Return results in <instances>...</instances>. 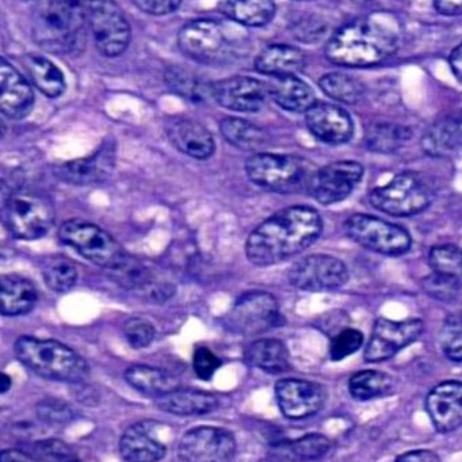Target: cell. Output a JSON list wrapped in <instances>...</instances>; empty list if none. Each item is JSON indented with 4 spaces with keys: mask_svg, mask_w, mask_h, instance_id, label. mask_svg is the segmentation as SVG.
Instances as JSON below:
<instances>
[{
    "mask_svg": "<svg viewBox=\"0 0 462 462\" xmlns=\"http://www.w3.org/2000/svg\"><path fill=\"white\" fill-rule=\"evenodd\" d=\"M55 218L52 199L42 191L31 188L15 189L5 199V226L17 239H42L52 228Z\"/></svg>",
    "mask_w": 462,
    "mask_h": 462,
    "instance_id": "8992f818",
    "label": "cell"
},
{
    "mask_svg": "<svg viewBox=\"0 0 462 462\" xmlns=\"http://www.w3.org/2000/svg\"><path fill=\"white\" fill-rule=\"evenodd\" d=\"M226 323L229 331L235 334L254 337L282 326L283 316L273 294L253 291L236 300L226 316Z\"/></svg>",
    "mask_w": 462,
    "mask_h": 462,
    "instance_id": "8fae6325",
    "label": "cell"
},
{
    "mask_svg": "<svg viewBox=\"0 0 462 462\" xmlns=\"http://www.w3.org/2000/svg\"><path fill=\"white\" fill-rule=\"evenodd\" d=\"M120 453L126 462H159L166 457L167 448L151 435V424L142 421L124 432Z\"/></svg>",
    "mask_w": 462,
    "mask_h": 462,
    "instance_id": "cb8c5ba5",
    "label": "cell"
},
{
    "mask_svg": "<svg viewBox=\"0 0 462 462\" xmlns=\"http://www.w3.org/2000/svg\"><path fill=\"white\" fill-rule=\"evenodd\" d=\"M434 9L445 17H459L462 15V0H435Z\"/></svg>",
    "mask_w": 462,
    "mask_h": 462,
    "instance_id": "816d5d0a",
    "label": "cell"
},
{
    "mask_svg": "<svg viewBox=\"0 0 462 462\" xmlns=\"http://www.w3.org/2000/svg\"><path fill=\"white\" fill-rule=\"evenodd\" d=\"M319 86L327 97L340 104L356 105L365 96L364 85L359 80L340 72L324 75Z\"/></svg>",
    "mask_w": 462,
    "mask_h": 462,
    "instance_id": "f35d334b",
    "label": "cell"
},
{
    "mask_svg": "<svg viewBox=\"0 0 462 462\" xmlns=\"http://www.w3.org/2000/svg\"><path fill=\"white\" fill-rule=\"evenodd\" d=\"M421 288L426 294L438 301H453L458 297L459 291H461V280L432 273L423 278Z\"/></svg>",
    "mask_w": 462,
    "mask_h": 462,
    "instance_id": "b9f144b4",
    "label": "cell"
},
{
    "mask_svg": "<svg viewBox=\"0 0 462 462\" xmlns=\"http://www.w3.org/2000/svg\"><path fill=\"white\" fill-rule=\"evenodd\" d=\"M164 132L172 147L197 161H207L215 153L216 145L210 132L202 124L186 117H170Z\"/></svg>",
    "mask_w": 462,
    "mask_h": 462,
    "instance_id": "ffe728a7",
    "label": "cell"
},
{
    "mask_svg": "<svg viewBox=\"0 0 462 462\" xmlns=\"http://www.w3.org/2000/svg\"><path fill=\"white\" fill-rule=\"evenodd\" d=\"M2 383V393H7V391H9L13 385L12 377L7 375L6 373H4V374H2V383Z\"/></svg>",
    "mask_w": 462,
    "mask_h": 462,
    "instance_id": "9f6ffc18",
    "label": "cell"
},
{
    "mask_svg": "<svg viewBox=\"0 0 462 462\" xmlns=\"http://www.w3.org/2000/svg\"><path fill=\"white\" fill-rule=\"evenodd\" d=\"M426 410L437 431L446 434L462 424V383L443 381L426 399Z\"/></svg>",
    "mask_w": 462,
    "mask_h": 462,
    "instance_id": "44dd1931",
    "label": "cell"
},
{
    "mask_svg": "<svg viewBox=\"0 0 462 462\" xmlns=\"http://www.w3.org/2000/svg\"><path fill=\"white\" fill-rule=\"evenodd\" d=\"M59 239L74 248L83 258L109 272L120 266L129 256L112 235L88 221L75 218L66 221L59 229Z\"/></svg>",
    "mask_w": 462,
    "mask_h": 462,
    "instance_id": "9c48e42d",
    "label": "cell"
},
{
    "mask_svg": "<svg viewBox=\"0 0 462 462\" xmlns=\"http://www.w3.org/2000/svg\"><path fill=\"white\" fill-rule=\"evenodd\" d=\"M221 366L220 358L208 347H199L194 351L193 367L199 378L209 381Z\"/></svg>",
    "mask_w": 462,
    "mask_h": 462,
    "instance_id": "c3c4849f",
    "label": "cell"
},
{
    "mask_svg": "<svg viewBox=\"0 0 462 462\" xmlns=\"http://www.w3.org/2000/svg\"><path fill=\"white\" fill-rule=\"evenodd\" d=\"M412 134L405 126L381 123L370 126L366 134L367 148L378 153H392L400 150L402 144L411 139Z\"/></svg>",
    "mask_w": 462,
    "mask_h": 462,
    "instance_id": "ab89813d",
    "label": "cell"
},
{
    "mask_svg": "<svg viewBox=\"0 0 462 462\" xmlns=\"http://www.w3.org/2000/svg\"><path fill=\"white\" fill-rule=\"evenodd\" d=\"M124 377L132 388L153 399L180 388V383L177 377L158 367L147 366V365H134L128 367Z\"/></svg>",
    "mask_w": 462,
    "mask_h": 462,
    "instance_id": "1f68e13d",
    "label": "cell"
},
{
    "mask_svg": "<svg viewBox=\"0 0 462 462\" xmlns=\"http://www.w3.org/2000/svg\"><path fill=\"white\" fill-rule=\"evenodd\" d=\"M266 86L273 101L286 112L307 113L316 104L312 88L297 77L273 78Z\"/></svg>",
    "mask_w": 462,
    "mask_h": 462,
    "instance_id": "f1b7e54d",
    "label": "cell"
},
{
    "mask_svg": "<svg viewBox=\"0 0 462 462\" xmlns=\"http://www.w3.org/2000/svg\"><path fill=\"white\" fill-rule=\"evenodd\" d=\"M221 134L224 139L243 151H255L267 143V134L263 129L242 118H224L220 124Z\"/></svg>",
    "mask_w": 462,
    "mask_h": 462,
    "instance_id": "8d00e7d4",
    "label": "cell"
},
{
    "mask_svg": "<svg viewBox=\"0 0 462 462\" xmlns=\"http://www.w3.org/2000/svg\"><path fill=\"white\" fill-rule=\"evenodd\" d=\"M37 418L45 424L59 426L69 424L75 419V411L69 402L60 399H44L37 404Z\"/></svg>",
    "mask_w": 462,
    "mask_h": 462,
    "instance_id": "7bdbcfd3",
    "label": "cell"
},
{
    "mask_svg": "<svg viewBox=\"0 0 462 462\" xmlns=\"http://www.w3.org/2000/svg\"><path fill=\"white\" fill-rule=\"evenodd\" d=\"M364 345V334L358 329L346 328L337 332L329 342V358L339 362L353 356Z\"/></svg>",
    "mask_w": 462,
    "mask_h": 462,
    "instance_id": "ee69618b",
    "label": "cell"
},
{
    "mask_svg": "<svg viewBox=\"0 0 462 462\" xmlns=\"http://www.w3.org/2000/svg\"><path fill=\"white\" fill-rule=\"evenodd\" d=\"M34 94L23 75L2 59L0 61V110L10 120H23L31 115Z\"/></svg>",
    "mask_w": 462,
    "mask_h": 462,
    "instance_id": "7402d4cb",
    "label": "cell"
},
{
    "mask_svg": "<svg viewBox=\"0 0 462 462\" xmlns=\"http://www.w3.org/2000/svg\"><path fill=\"white\" fill-rule=\"evenodd\" d=\"M345 232L356 245L381 255H404L412 245L410 234L402 226L362 213L346 220Z\"/></svg>",
    "mask_w": 462,
    "mask_h": 462,
    "instance_id": "30bf717a",
    "label": "cell"
},
{
    "mask_svg": "<svg viewBox=\"0 0 462 462\" xmlns=\"http://www.w3.org/2000/svg\"><path fill=\"white\" fill-rule=\"evenodd\" d=\"M424 324L420 319L393 321L380 318L373 326L372 337L365 348L367 362L388 361L400 350L412 345L423 334Z\"/></svg>",
    "mask_w": 462,
    "mask_h": 462,
    "instance_id": "2e32d148",
    "label": "cell"
},
{
    "mask_svg": "<svg viewBox=\"0 0 462 462\" xmlns=\"http://www.w3.org/2000/svg\"><path fill=\"white\" fill-rule=\"evenodd\" d=\"M88 23L97 50L106 58H117L131 42V25L120 7L113 2L88 4Z\"/></svg>",
    "mask_w": 462,
    "mask_h": 462,
    "instance_id": "7c38bea8",
    "label": "cell"
},
{
    "mask_svg": "<svg viewBox=\"0 0 462 462\" xmlns=\"http://www.w3.org/2000/svg\"><path fill=\"white\" fill-rule=\"evenodd\" d=\"M178 45L191 60L208 66H224L247 55L250 37L237 23L199 18L182 26Z\"/></svg>",
    "mask_w": 462,
    "mask_h": 462,
    "instance_id": "7a4b0ae2",
    "label": "cell"
},
{
    "mask_svg": "<svg viewBox=\"0 0 462 462\" xmlns=\"http://www.w3.org/2000/svg\"><path fill=\"white\" fill-rule=\"evenodd\" d=\"M429 264L435 274L462 280V250L457 245H434L429 253Z\"/></svg>",
    "mask_w": 462,
    "mask_h": 462,
    "instance_id": "60d3db41",
    "label": "cell"
},
{
    "mask_svg": "<svg viewBox=\"0 0 462 462\" xmlns=\"http://www.w3.org/2000/svg\"><path fill=\"white\" fill-rule=\"evenodd\" d=\"M394 462H440V458L434 451L421 448V450H412L402 454Z\"/></svg>",
    "mask_w": 462,
    "mask_h": 462,
    "instance_id": "f5cc1de1",
    "label": "cell"
},
{
    "mask_svg": "<svg viewBox=\"0 0 462 462\" xmlns=\"http://www.w3.org/2000/svg\"><path fill=\"white\" fill-rule=\"evenodd\" d=\"M323 232V220L310 207H291L259 224L245 242V255L258 267L281 263L310 248Z\"/></svg>",
    "mask_w": 462,
    "mask_h": 462,
    "instance_id": "6da1fadb",
    "label": "cell"
},
{
    "mask_svg": "<svg viewBox=\"0 0 462 462\" xmlns=\"http://www.w3.org/2000/svg\"><path fill=\"white\" fill-rule=\"evenodd\" d=\"M155 405L159 410L172 415L199 416L217 410L220 402L215 394L180 388L155 399Z\"/></svg>",
    "mask_w": 462,
    "mask_h": 462,
    "instance_id": "83f0119b",
    "label": "cell"
},
{
    "mask_svg": "<svg viewBox=\"0 0 462 462\" xmlns=\"http://www.w3.org/2000/svg\"><path fill=\"white\" fill-rule=\"evenodd\" d=\"M394 380L386 373L377 370H362L351 375L348 381V392L359 402L378 399L393 393Z\"/></svg>",
    "mask_w": 462,
    "mask_h": 462,
    "instance_id": "e575fe53",
    "label": "cell"
},
{
    "mask_svg": "<svg viewBox=\"0 0 462 462\" xmlns=\"http://www.w3.org/2000/svg\"><path fill=\"white\" fill-rule=\"evenodd\" d=\"M331 440L321 434H308L294 440H282L272 448V456L282 462H310L323 458Z\"/></svg>",
    "mask_w": 462,
    "mask_h": 462,
    "instance_id": "d6a6232c",
    "label": "cell"
},
{
    "mask_svg": "<svg viewBox=\"0 0 462 462\" xmlns=\"http://www.w3.org/2000/svg\"><path fill=\"white\" fill-rule=\"evenodd\" d=\"M267 96V86L255 78L234 77L213 83V99L232 112H261Z\"/></svg>",
    "mask_w": 462,
    "mask_h": 462,
    "instance_id": "ac0fdd59",
    "label": "cell"
},
{
    "mask_svg": "<svg viewBox=\"0 0 462 462\" xmlns=\"http://www.w3.org/2000/svg\"><path fill=\"white\" fill-rule=\"evenodd\" d=\"M421 148L432 158L451 155L462 148V112L438 118L424 134Z\"/></svg>",
    "mask_w": 462,
    "mask_h": 462,
    "instance_id": "d4e9b609",
    "label": "cell"
},
{
    "mask_svg": "<svg viewBox=\"0 0 462 462\" xmlns=\"http://www.w3.org/2000/svg\"><path fill=\"white\" fill-rule=\"evenodd\" d=\"M124 337L131 347L140 350L148 347L155 339L156 329L150 320L144 318H131L124 323Z\"/></svg>",
    "mask_w": 462,
    "mask_h": 462,
    "instance_id": "f6af8a7d",
    "label": "cell"
},
{
    "mask_svg": "<svg viewBox=\"0 0 462 462\" xmlns=\"http://www.w3.org/2000/svg\"><path fill=\"white\" fill-rule=\"evenodd\" d=\"M134 6L139 7L142 12L147 13V14L156 15V17H162V15L171 14V13L177 12L180 9V2H147V0H136L134 2Z\"/></svg>",
    "mask_w": 462,
    "mask_h": 462,
    "instance_id": "f907efd6",
    "label": "cell"
},
{
    "mask_svg": "<svg viewBox=\"0 0 462 462\" xmlns=\"http://www.w3.org/2000/svg\"><path fill=\"white\" fill-rule=\"evenodd\" d=\"M166 82L172 93L183 97L193 104L213 98V83L205 82L182 67H171L167 69Z\"/></svg>",
    "mask_w": 462,
    "mask_h": 462,
    "instance_id": "d590c367",
    "label": "cell"
},
{
    "mask_svg": "<svg viewBox=\"0 0 462 462\" xmlns=\"http://www.w3.org/2000/svg\"><path fill=\"white\" fill-rule=\"evenodd\" d=\"M365 169L356 162L343 161L316 170L308 185V193L321 205L345 201L356 190Z\"/></svg>",
    "mask_w": 462,
    "mask_h": 462,
    "instance_id": "9a60e30c",
    "label": "cell"
},
{
    "mask_svg": "<svg viewBox=\"0 0 462 462\" xmlns=\"http://www.w3.org/2000/svg\"><path fill=\"white\" fill-rule=\"evenodd\" d=\"M307 58L299 48L291 45H270L255 59V69L272 78L296 77L304 71Z\"/></svg>",
    "mask_w": 462,
    "mask_h": 462,
    "instance_id": "484cf974",
    "label": "cell"
},
{
    "mask_svg": "<svg viewBox=\"0 0 462 462\" xmlns=\"http://www.w3.org/2000/svg\"><path fill=\"white\" fill-rule=\"evenodd\" d=\"M0 462H40L39 459L34 457L29 456L25 451L15 450V448H10V450L2 451L0 454Z\"/></svg>",
    "mask_w": 462,
    "mask_h": 462,
    "instance_id": "db71d44e",
    "label": "cell"
},
{
    "mask_svg": "<svg viewBox=\"0 0 462 462\" xmlns=\"http://www.w3.org/2000/svg\"><path fill=\"white\" fill-rule=\"evenodd\" d=\"M37 457L44 462H83L71 446L59 439L40 440L34 446Z\"/></svg>",
    "mask_w": 462,
    "mask_h": 462,
    "instance_id": "7dc6e473",
    "label": "cell"
},
{
    "mask_svg": "<svg viewBox=\"0 0 462 462\" xmlns=\"http://www.w3.org/2000/svg\"><path fill=\"white\" fill-rule=\"evenodd\" d=\"M316 170L305 159L277 153H256L245 162V174L254 185L274 193L308 189Z\"/></svg>",
    "mask_w": 462,
    "mask_h": 462,
    "instance_id": "ba28073f",
    "label": "cell"
},
{
    "mask_svg": "<svg viewBox=\"0 0 462 462\" xmlns=\"http://www.w3.org/2000/svg\"><path fill=\"white\" fill-rule=\"evenodd\" d=\"M42 278L51 291L66 293L78 282L77 264L64 255H52L45 259L42 267Z\"/></svg>",
    "mask_w": 462,
    "mask_h": 462,
    "instance_id": "74e56055",
    "label": "cell"
},
{
    "mask_svg": "<svg viewBox=\"0 0 462 462\" xmlns=\"http://www.w3.org/2000/svg\"><path fill=\"white\" fill-rule=\"evenodd\" d=\"M248 366L269 374H281L291 369V354L285 343L278 339H258L250 343L245 351Z\"/></svg>",
    "mask_w": 462,
    "mask_h": 462,
    "instance_id": "f546056e",
    "label": "cell"
},
{
    "mask_svg": "<svg viewBox=\"0 0 462 462\" xmlns=\"http://www.w3.org/2000/svg\"><path fill=\"white\" fill-rule=\"evenodd\" d=\"M324 52L337 66L367 69L383 64L397 52V37L372 21L356 20L337 29Z\"/></svg>",
    "mask_w": 462,
    "mask_h": 462,
    "instance_id": "3957f363",
    "label": "cell"
},
{
    "mask_svg": "<svg viewBox=\"0 0 462 462\" xmlns=\"http://www.w3.org/2000/svg\"><path fill=\"white\" fill-rule=\"evenodd\" d=\"M39 293L33 282L20 275H4L0 280V312L4 316L28 315L36 307Z\"/></svg>",
    "mask_w": 462,
    "mask_h": 462,
    "instance_id": "4316f807",
    "label": "cell"
},
{
    "mask_svg": "<svg viewBox=\"0 0 462 462\" xmlns=\"http://www.w3.org/2000/svg\"><path fill=\"white\" fill-rule=\"evenodd\" d=\"M275 399L285 418L300 420L323 410L327 391L313 381L285 378L275 383Z\"/></svg>",
    "mask_w": 462,
    "mask_h": 462,
    "instance_id": "e0dca14e",
    "label": "cell"
},
{
    "mask_svg": "<svg viewBox=\"0 0 462 462\" xmlns=\"http://www.w3.org/2000/svg\"><path fill=\"white\" fill-rule=\"evenodd\" d=\"M291 286L302 291H329L348 281V270L340 259L324 254L305 256L288 273Z\"/></svg>",
    "mask_w": 462,
    "mask_h": 462,
    "instance_id": "5bb4252c",
    "label": "cell"
},
{
    "mask_svg": "<svg viewBox=\"0 0 462 462\" xmlns=\"http://www.w3.org/2000/svg\"><path fill=\"white\" fill-rule=\"evenodd\" d=\"M448 64H450L454 78L459 83H462V42L451 52L450 58H448Z\"/></svg>",
    "mask_w": 462,
    "mask_h": 462,
    "instance_id": "11a10c76",
    "label": "cell"
},
{
    "mask_svg": "<svg viewBox=\"0 0 462 462\" xmlns=\"http://www.w3.org/2000/svg\"><path fill=\"white\" fill-rule=\"evenodd\" d=\"M305 124L308 131L326 144H345L354 136L353 118L337 105L316 102L305 113Z\"/></svg>",
    "mask_w": 462,
    "mask_h": 462,
    "instance_id": "d6986e66",
    "label": "cell"
},
{
    "mask_svg": "<svg viewBox=\"0 0 462 462\" xmlns=\"http://www.w3.org/2000/svg\"><path fill=\"white\" fill-rule=\"evenodd\" d=\"M435 189L432 180L423 172L405 171L396 175L388 185L370 193L374 209L394 217L419 215L432 204Z\"/></svg>",
    "mask_w": 462,
    "mask_h": 462,
    "instance_id": "52a82bcc",
    "label": "cell"
},
{
    "mask_svg": "<svg viewBox=\"0 0 462 462\" xmlns=\"http://www.w3.org/2000/svg\"><path fill=\"white\" fill-rule=\"evenodd\" d=\"M26 69L36 88L50 98H58L66 91L67 83L63 72L44 56L29 55L25 59Z\"/></svg>",
    "mask_w": 462,
    "mask_h": 462,
    "instance_id": "836d02e7",
    "label": "cell"
},
{
    "mask_svg": "<svg viewBox=\"0 0 462 462\" xmlns=\"http://www.w3.org/2000/svg\"><path fill=\"white\" fill-rule=\"evenodd\" d=\"M236 438L223 427L201 426L180 438V462H231L236 454Z\"/></svg>",
    "mask_w": 462,
    "mask_h": 462,
    "instance_id": "4fadbf2b",
    "label": "cell"
},
{
    "mask_svg": "<svg viewBox=\"0 0 462 462\" xmlns=\"http://www.w3.org/2000/svg\"><path fill=\"white\" fill-rule=\"evenodd\" d=\"M113 167H115V150L107 145L88 158L61 164L56 170V174L63 182L71 183V185H93L106 180Z\"/></svg>",
    "mask_w": 462,
    "mask_h": 462,
    "instance_id": "603a6c76",
    "label": "cell"
},
{
    "mask_svg": "<svg viewBox=\"0 0 462 462\" xmlns=\"http://www.w3.org/2000/svg\"><path fill=\"white\" fill-rule=\"evenodd\" d=\"M440 347L450 361L462 362V319H448L440 332Z\"/></svg>",
    "mask_w": 462,
    "mask_h": 462,
    "instance_id": "bcb514c9",
    "label": "cell"
},
{
    "mask_svg": "<svg viewBox=\"0 0 462 462\" xmlns=\"http://www.w3.org/2000/svg\"><path fill=\"white\" fill-rule=\"evenodd\" d=\"M14 354L23 366L45 380L82 383L90 375L86 359L59 340L20 337L14 343Z\"/></svg>",
    "mask_w": 462,
    "mask_h": 462,
    "instance_id": "277c9868",
    "label": "cell"
},
{
    "mask_svg": "<svg viewBox=\"0 0 462 462\" xmlns=\"http://www.w3.org/2000/svg\"><path fill=\"white\" fill-rule=\"evenodd\" d=\"M88 12L80 2H40L33 10L34 42L51 53H69L82 42Z\"/></svg>",
    "mask_w": 462,
    "mask_h": 462,
    "instance_id": "5b68a950",
    "label": "cell"
},
{
    "mask_svg": "<svg viewBox=\"0 0 462 462\" xmlns=\"http://www.w3.org/2000/svg\"><path fill=\"white\" fill-rule=\"evenodd\" d=\"M324 31L326 29H324L320 23H315L312 20L297 21L293 28H291L294 37L302 42H318L323 36Z\"/></svg>",
    "mask_w": 462,
    "mask_h": 462,
    "instance_id": "681fc988",
    "label": "cell"
},
{
    "mask_svg": "<svg viewBox=\"0 0 462 462\" xmlns=\"http://www.w3.org/2000/svg\"><path fill=\"white\" fill-rule=\"evenodd\" d=\"M218 12L232 23L245 28H262L274 20L277 6L272 0H226Z\"/></svg>",
    "mask_w": 462,
    "mask_h": 462,
    "instance_id": "4dcf8cb0",
    "label": "cell"
}]
</instances>
